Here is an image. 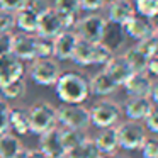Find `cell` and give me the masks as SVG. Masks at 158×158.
<instances>
[{"label": "cell", "instance_id": "1", "mask_svg": "<svg viewBox=\"0 0 158 158\" xmlns=\"http://www.w3.org/2000/svg\"><path fill=\"white\" fill-rule=\"evenodd\" d=\"M55 89L63 104H83L90 95L89 78L80 72H61Z\"/></svg>", "mask_w": 158, "mask_h": 158}, {"label": "cell", "instance_id": "2", "mask_svg": "<svg viewBox=\"0 0 158 158\" xmlns=\"http://www.w3.org/2000/svg\"><path fill=\"white\" fill-rule=\"evenodd\" d=\"M114 53L104 43H100V41L99 43H89V41H83V39H78L72 60L80 66L106 65L107 60Z\"/></svg>", "mask_w": 158, "mask_h": 158}, {"label": "cell", "instance_id": "3", "mask_svg": "<svg viewBox=\"0 0 158 158\" xmlns=\"http://www.w3.org/2000/svg\"><path fill=\"white\" fill-rule=\"evenodd\" d=\"M27 117H29V129L34 134H43L46 131L56 127L58 119H56V107L51 102L39 100L34 102L27 109Z\"/></svg>", "mask_w": 158, "mask_h": 158}, {"label": "cell", "instance_id": "4", "mask_svg": "<svg viewBox=\"0 0 158 158\" xmlns=\"http://www.w3.org/2000/svg\"><path fill=\"white\" fill-rule=\"evenodd\" d=\"M90 110V124L97 127H112L117 123H121L123 110L116 100L110 99H100L92 106Z\"/></svg>", "mask_w": 158, "mask_h": 158}, {"label": "cell", "instance_id": "5", "mask_svg": "<svg viewBox=\"0 0 158 158\" xmlns=\"http://www.w3.org/2000/svg\"><path fill=\"white\" fill-rule=\"evenodd\" d=\"M29 78L34 83L43 87L55 85L58 77L61 75L60 61L55 58H36L31 61V66L27 68Z\"/></svg>", "mask_w": 158, "mask_h": 158}, {"label": "cell", "instance_id": "6", "mask_svg": "<svg viewBox=\"0 0 158 158\" xmlns=\"http://www.w3.org/2000/svg\"><path fill=\"white\" fill-rule=\"evenodd\" d=\"M56 119L61 127L85 131L90 126V110L82 104H63L56 109Z\"/></svg>", "mask_w": 158, "mask_h": 158}, {"label": "cell", "instance_id": "7", "mask_svg": "<svg viewBox=\"0 0 158 158\" xmlns=\"http://www.w3.org/2000/svg\"><path fill=\"white\" fill-rule=\"evenodd\" d=\"M116 133H117L119 148H124V150H139L144 139L148 138L143 124L139 121H131V119L117 123Z\"/></svg>", "mask_w": 158, "mask_h": 158}, {"label": "cell", "instance_id": "8", "mask_svg": "<svg viewBox=\"0 0 158 158\" xmlns=\"http://www.w3.org/2000/svg\"><path fill=\"white\" fill-rule=\"evenodd\" d=\"M107 26V19L104 15L97 14V12H89L87 15L77 19L75 24V32L78 36V39L89 43H99L102 39L104 29Z\"/></svg>", "mask_w": 158, "mask_h": 158}, {"label": "cell", "instance_id": "9", "mask_svg": "<svg viewBox=\"0 0 158 158\" xmlns=\"http://www.w3.org/2000/svg\"><path fill=\"white\" fill-rule=\"evenodd\" d=\"M77 43H78V36H77L75 29H63L60 34L53 38V58L58 61L72 60Z\"/></svg>", "mask_w": 158, "mask_h": 158}, {"label": "cell", "instance_id": "10", "mask_svg": "<svg viewBox=\"0 0 158 158\" xmlns=\"http://www.w3.org/2000/svg\"><path fill=\"white\" fill-rule=\"evenodd\" d=\"M26 66L24 61L14 56L12 53H4L0 55V89L7 83H12L19 78H24Z\"/></svg>", "mask_w": 158, "mask_h": 158}, {"label": "cell", "instance_id": "11", "mask_svg": "<svg viewBox=\"0 0 158 158\" xmlns=\"http://www.w3.org/2000/svg\"><path fill=\"white\" fill-rule=\"evenodd\" d=\"M63 29H65V22H63L61 14H60L58 10H55L53 7H49L48 10L39 14L38 27H36V34L38 36L53 39L56 34H60Z\"/></svg>", "mask_w": 158, "mask_h": 158}, {"label": "cell", "instance_id": "12", "mask_svg": "<svg viewBox=\"0 0 158 158\" xmlns=\"http://www.w3.org/2000/svg\"><path fill=\"white\" fill-rule=\"evenodd\" d=\"M123 31L126 34V38H133L136 41H139V39L148 38L151 34H156V26H155L153 19L134 14L126 24H123Z\"/></svg>", "mask_w": 158, "mask_h": 158}, {"label": "cell", "instance_id": "13", "mask_svg": "<svg viewBox=\"0 0 158 158\" xmlns=\"http://www.w3.org/2000/svg\"><path fill=\"white\" fill-rule=\"evenodd\" d=\"M106 19L107 22H112V24H126L134 14V5L131 0H109L106 5Z\"/></svg>", "mask_w": 158, "mask_h": 158}, {"label": "cell", "instance_id": "14", "mask_svg": "<svg viewBox=\"0 0 158 158\" xmlns=\"http://www.w3.org/2000/svg\"><path fill=\"white\" fill-rule=\"evenodd\" d=\"M10 53L14 56H17L21 61H32V60H36L34 34H27V32H21V31L12 34Z\"/></svg>", "mask_w": 158, "mask_h": 158}, {"label": "cell", "instance_id": "15", "mask_svg": "<svg viewBox=\"0 0 158 158\" xmlns=\"http://www.w3.org/2000/svg\"><path fill=\"white\" fill-rule=\"evenodd\" d=\"M104 72H106L119 87H123V83L129 78V75L133 73V70L129 68V65H127V61L124 60L123 55L114 53V55L107 60L106 65H104Z\"/></svg>", "mask_w": 158, "mask_h": 158}, {"label": "cell", "instance_id": "16", "mask_svg": "<svg viewBox=\"0 0 158 158\" xmlns=\"http://www.w3.org/2000/svg\"><path fill=\"white\" fill-rule=\"evenodd\" d=\"M155 78H151L146 72H133L129 78L123 83L127 97H146L151 83Z\"/></svg>", "mask_w": 158, "mask_h": 158}, {"label": "cell", "instance_id": "17", "mask_svg": "<svg viewBox=\"0 0 158 158\" xmlns=\"http://www.w3.org/2000/svg\"><path fill=\"white\" fill-rule=\"evenodd\" d=\"M153 107H156V106H153L148 97H127L126 102L123 104V109L121 110L124 112V116L127 119L143 121Z\"/></svg>", "mask_w": 158, "mask_h": 158}, {"label": "cell", "instance_id": "18", "mask_svg": "<svg viewBox=\"0 0 158 158\" xmlns=\"http://www.w3.org/2000/svg\"><path fill=\"white\" fill-rule=\"evenodd\" d=\"M39 144H41L39 150L46 156L65 155V146H63V139H61V127H53V129L39 134Z\"/></svg>", "mask_w": 158, "mask_h": 158}, {"label": "cell", "instance_id": "19", "mask_svg": "<svg viewBox=\"0 0 158 158\" xmlns=\"http://www.w3.org/2000/svg\"><path fill=\"white\" fill-rule=\"evenodd\" d=\"M89 89H90V94L94 95H99V97H107V95H112L119 85L107 75L104 70L97 72L92 78L89 80Z\"/></svg>", "mask_w": 158, "mask_h": 158}, {"label": "cell", "instance_id": "20", "mask_svg": "<svg viewBox=\"0 0 158 158\" xmlns=\"http://www.w3.org/2000/svg\"><path fill=\"white\" fill-rule=\"evenodd\" d=\"M53 9L58 10L65 22V29H73L80 14V0H53Z\"/></svg>", "mask_w": 158, "mask_h": 158}, {"label": "cell", "instance_id": "21", "mask_svg": "<svg viewBox=\"0 0 158 158\" xmlns=\"http://www.w3.org/2000/svg\"><path fill=\"white\" fill-rule=\"evenodd\" d=\"M9 131H14L15 134H21V136L31 133L27 109L19 106H10V109H9Z\"/></svg>", "mask_w": 158, "mask_h": 158}, {"label": "cell", "instance_id": "22", "mask_svg": "<svg viewBox=\"0 0 158 158\" xmlns=\"http://www.w3.org/2000/svg\"><path fill=\"white\" fill-rule=\"evenodd\" d=\"M94 143L97 144V148H99V151L102 155L116 153L117 148H119L116 126H112V127H102V129L99 131V134L94 138Z\"/></svg>", "mask_w": 158, "mask_h": 158}, {"label": "cell", "instance_id": "23", "mask_svg": "<svg viewBox=\"0 0 158 158\" xmlns=\"http://www.w3.org/2000/svg\"><path fill=\"white\" fill-rule=\"evenodd\" d=\"M124 41H126V34L123 31V26L107 22L100 43H104L112 53H117V49H121L124 46Z\"/></svg>", "mask_w": 158, "mask_h": 158}, {"label": "cell", "instance_id": "24", "mask_svg": "<svg viewBox=\"0 0 158 158\" xmlns=\"http://www.w3.org/2000/svg\"><path fill=\"white\" fill-rule=\"evenodd\" d=\"M15 27L21 29V32H27V34H36V27H38V17L39 14H36L27 4L22 9H19L15 12Z\"/></svg>", "mask_w": 158, "mask_h": 158}, {"label": "cell", "instance_id": "25", "mask_svg": "<svg viewBox=\"0 0 158 158\" xmlns=\"http://www.w3.org/2000/svg\"><path fill=\"white\" fill-rule=\"evenodd\" d=\"M65 156L66 158H102V153L99 151L97 144L94 143V138L87 136L82 143L66 150Z\"/></svg>", "mask_w": 158, "mask_h": 158}, {"label": "cell", "instance_id": "26", "mask_svg": "<svg viewBox=\"0 0 158 158\" xmlns=\"http://www.w3.org/2000/svg\"><path fill=\"white\" fill-rule=\"evenodd\" d=\"M22 148L24 146H22L21 138L12 131L0 134V156L2 158H14Z\"/></svg>", "mask_w": 158, "mask_h": 158}, {"label": "cell", "instance_id": "27", "mask_svg": "<svg viewBox=\"0 0 158 158\" xmlns=\"http://www.w3.org/2000/svg\"><path fill=\"white\" fill-rule=\"evenodd\" d=\"M123 56H124V60L127 61V65H129V68L133 70V72H144L146 63H148V56L144 55V53H141L136 46L127 48L126 51L123 53Z\"/></svg>", "mask_w": 158, "mask_h": 158}, {"label": "cell", "instance_id": "28", "mask_svg": "<svg viewBox=\"0 0 158 158\" xmlns=\"http://www.w3.org/2000/svg\"><path fill=\"white\" fill-rule=\"evenodd\" d=\"M26 90H27V85H26L24 78H19L12 83H7L5 87L0 89V94L5 100H19L26 95Z\"/></svg>", "mask_w": 158, "mask_h": 158}, {"label": "cell", "instance_id": "29", "mask_svg": "<svg viewBox=\"0 0 158 158\" xmlns=\"http://www.w3.org/2000/svg\"><path fill=\"white\" fill-rule=\"evenodd\" d=\"M87 138L85 131L82 129H70V127H61V139H63V146H65V151L70 150V148L77 146L78 143H82Z\"/></svg>", "mask_w": 158, "mask_h": 158}, {"label": "cell", "instance_id": "30", "mask_svg": "<svg viewBox=\"0 0 158 158\" xmlns=\"http://www.w3.org/2000/svg\"><path fill=\"white\" fill-rule=\"evenodd\" d=\"M136 14L148 19H155L158 14V0H133Z\"/></svg>", "mask_w": 158, "mask_h": 158}, {"label": "cell", "instance_id": "31", "mask_svg": "<svg viewBox=\"0 0 158 158\" xmlns=\"http://www.w3.org/2000/svg\"><path fill=\"white\" fill-rule=\"evenodd\" d=\"M36 58H53V39L34 34Z\"/></svg>", "mask_w": 158, "mask_h": 158}, {"label": "cell", "instance_id": "32", "mask_svg": "<svg viewBox=\"0 0 158 158\" xmlns=\"http://www.w3.org/2000/svg\"><path fill=\"white\" fill-rule=\"evenodd\" d=\"M136 48L139 49L141 53L150 58V56H156V51H158V38L156 34H151L148 38H143L136 43Z\"/></svg>", "mask_w": 158, "mask_h": 158}, {"label": "cell", "instance_id": "33", "mask_svg": "<svg viewBox=\"0 0 158 158\" xmlns=\"http://www.w3.org/2000/svg\"><path fill=\"white\" fill-rule=\"evenodd\" d=\"M15 27V15L9 10L0 9V32H12Z\"/></svg>", "mask_w": 158, "mask_h": 158}, {"label": "cell", "instance_id": "34", "mask_svg": "<svg viewBox=\"0 0 158 158\" xmlns=\"http://www.w3.org/2000/svg\"><path fill=\"white\" fill-rule=\"evenodd\" d=\"M9 109H10L9 100L0 97V134L9 131Z\"/></svg>", "mask_w": 158, "mask_h": 158}, {"label": "cell", "instance_id": "35", "mask_svg": "<svg viewBox=\"0 0 158 158\" xmlns=\"http://www.w3.org/2000/svg\"><path fill=\"white\" fill-rule=\"evenodd\" d=\"M139 150L143 153V158H158V141L155 138H146Z\"/></svg>", "mask_w": 158, "mask_h": 158}, {"label": "cell", "instance_id": "36", "mask_svg": "<svg viewBox=\"0 0 158 158\" xmlns=\"http://www.w3.org/2000/svg\"><path fill=\"white\" fill-rule=\"evenodd\" d=\"M143 121H144L143 126L146 131H150V133H153V134L158 133V110H156V107H153Z\"/></svg>", "mask_w": 158, "mask_h": 158}, {"label": "cell", "instance_id": "37", "mask_svg": "<svg viewBox=\"0 0 158 158\" xmlns=\"http://www.w3.org/2000/svg\"><path fill=\"white\" fill-rule=\"evenodd\" d=\"M107 4V0H80V10L97 12Z\"/></svg>", "mask_w": 158, "mask_h": 158}, {"label": "cell", "instance_id": "38", "mask_svg": "<svg viewBox=\"0 0 158 158\" xmlns=\"http://www.w3.org/2000/svg\"><path fill=\"white\" fill-rule=\"evenodd\" d=\"M26 4H27V0H0V9L15 14V12H17L19 9H22Z\"/></svg>", "mask_w": 158, "mask_h": 158}, {"label": "cell", "instance_id": "39", "mask_svg": "<svg viewBox=\"0 0 158 158\" xmlns=\"http://www.w3.org/2000/svg\"><path fill=\"white\" fill-rule=\"evenodd\" d=\"M12 34H14V32H0V55H4V53H10Z\"/></svg>", "mask_w": 158, "mask_h": 158}, {"label": "cell", "instance_id": "40", "mask_svg": "<svg viewBox=\"0 0 158 158\" xmlns=\"http://www.w3.org/2000/svg\"><path fill=\"white\" fill-rule=\"evenodd\" d=\"M27 5L36 12V14H43L44 10H48L51 5H49V0H27Z\"/></svg>", "mask_w": 158, "mask_h": 158}, {"label": "cell", "instance_id": "41", "mask_svg": "<svg viewBox=\"0 0 158 158\" xmlns=\"http://www.w3.org/2000/svg\"><path fill=\"white\" fill-rule=\"evenodd\" d=\"M144 72H146L151 78H155V77L158 75V60H156V56H150V58H148Z\"/></svg>", "mask_w": 158, "mask_h": 158}, {"label": "cell", "instance_id": "42", "mask_svg": "<svg viewBox=\"0 0 158 158\" xmlns=\"http://www.w3.org/2000/svg\"><path fill=\"white\" fill-rule=\"evenodd\" d=\"M146 97L150 99V102L153 104V106H156V102H158V83H156V80H153V83H151Z\"/></svg>", "mask_w": 158, "mask_h": 158}, {"label": "cell", "instance_id": "43", "mask_svg": "<svg viewBox=\"0 0 158 158\" xmlns=\"http://www.w3.org/2000/svg\"><path fill=\"white\" fill-rule=\"evenodd\" d=\"M26 158H48V156L39 148H31V150H26Z\"/></svg>", "mask_w": 158, "mask_h": 158}, {"label": "cell", "instance_id": "44", "mask_svg": "<svg viewBox=\"0 0 158 158\" xmlns=\"http://www.w3.org/2000/svg\"><path fill=\"white\" fill-rule=\"evenodd\" d=\"M106 158H127L126 155H119V153H110V155H107Z\"/></svg>", "mask_w": 158, "mask_h": 158}, {"label": "cell", "instance_id": "45", "mask_svg": "<svg viewBox=\"0 0 158 158\" xmlns=\"http://www.w3.org/2000/svg\"><path fill=\"white\" fill-rule=\"evenodd\" d=\"M48 158H66L65 155H58V156H48Z\"/></svg>", "mask_w": 158, "mask_h": 158}, {"label": "cell", "instance_id": "46", "mask_svg": "<svg viewBox=\"0 0 158 158\" xmlns=\"http://www.w3.org/2000/svg\"><path fill=\"white\" fill-rule=\"evenodd\" d=\"M107 2H109V0H107Z\"/></svg>", "mask_w": 158, "mask_h": 158}, {"label": "cell", "instance_id": "47", "mask_svg": "<svg viewBox=\"0 0 158 158\" xmlns=\"http://www.w3.org/2000/svg\"><path fill=\"white\" fill-rule=\"evenodd\" d=\"M0 158H2V156H0Z\"/></svg>", "mask_w": 158, "mask_h": 158}]
</instances>
